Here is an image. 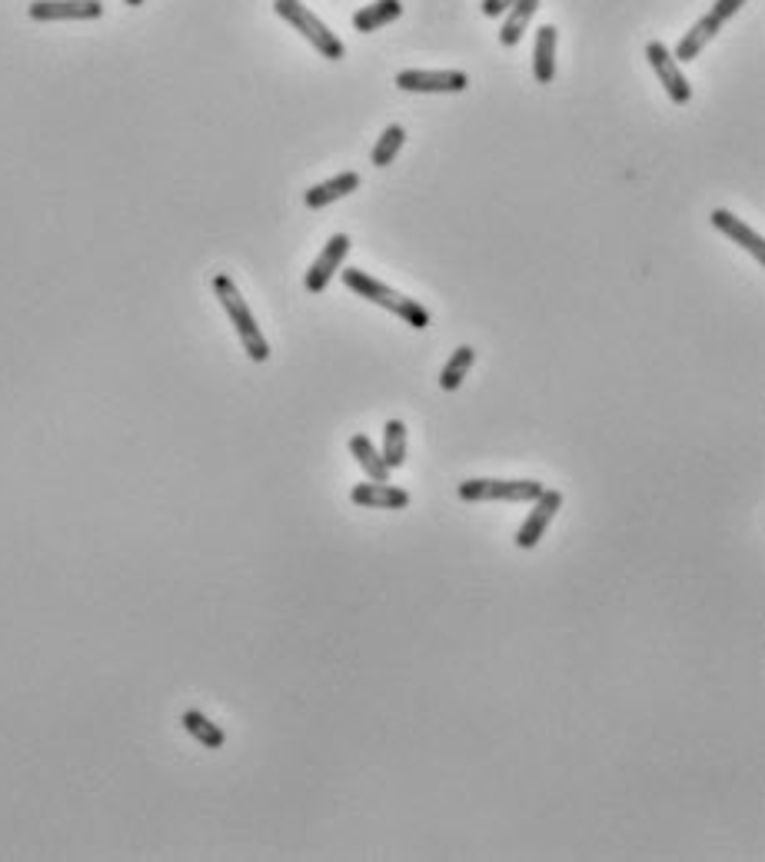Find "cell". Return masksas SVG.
<instances>
[{
	"mask_svg": "<svg viewBox=\"0 0 765 862\" xmlns=\"http://www.w3.org/2000/svg\"><path fill=\"white\" fill-rule=\"evenodd\" d=\"M343 283L356 293V297H363V300L376 303V307L396 313V317H400L406 327L426 330V327L433 323L430 310H426L423 303H416V297H406V293L393 290L390 283L376 280V277H370V273H363V270H343Z\"/></svg>",
	"mask_w": 765,
	"mask_h": 862,
	"instance_id": "1",
	"label": "cell"
},
{
	"mask_svg": "<svg viewBox=\"0 0 765 862\" xmlns=\"http://www.w3.org/2000/svg\"><path fill=\"white\" fill-rule=\"evenodd\" d=\"M213 293H217L220 307L227 310V317L233 323V330H237V337L243 343V350H247V357L253 363H267L270 360V343L260 333V323H257V317H253V310L247 307V300L240 297L237 283H233L227 273H217V277H213Z\"/></svg>",
	"mask_w": 765,
	"mask_h": 862,
	"instance_id": "2",
	"label": "cell"
},
{
	"mask_svg": "<svg viewBox=\"0 0 765 862\" xmlns=\"http://www.w3.org/2000/svg\"><path fill=\"white\" fill-rule=\"evenodd\" d=\"M273 10H277V17L287 20L290 27H297L300 34L310 40L316 50H320V57H326V60H343L346 57L343 40L336 37L320 17L310 14V7H303L300 0H273Z\"/></svg>",
	"mask_w": 765,
	"mask_h": 862,
	"instance_id": "3",
	"label": "cell"
},
{
	"mask_svg": "<svg viewBox=\"0 0 765 862\" xmlns=\"http://www.w3.org/2000/svg\"><path fill=\"white\" fill-rule=\"evenodd\" d=\"M543 490L539 480H466L456 493L463 503H533Z\"/></svg>",
	"mask_w": 765,
	"mask_h": 862,
	"instance_id": "4",
	"label": "cell"
},
{
	"mask_svg": "<svg viewBox=\"0 0 765 862\" xmlns=\"http://www.w3.org/2000/svg\"><path fill=\"white\" fill-rule=\"evenodd\" d=\"M396 87L406 94H463L469 74L463 70H400Z\"/></svg>",
	"mask_w": 765,
	"mask_h": 862,
	"instance_id": "5",
	"label": "cell"
},
{
	"mask_svg": "<svg viewBox=\"0 0 765 862\" xmlns=\"http://www.w3.org/2000/svg\"><path fill=\"white\" fill-rule=\"evenodd\" d=\"M646 57H649V64H652V70H656V77H659V84L666 87V94H669V100L676 107H686L689 100H692V87H689V80L682 77V67L676 64V57H672V50L662 44V40H649L646 44Z\"/></svg>",
	"mask_w": 765,
	"mask_h": 862,
	"instance_id": "6",
	"label": "cell"
},
{
	"mask_svg": "<svg viewBox=\"0 0 765 862\" xmlns=\"http://www.w3.org/2000/svg\"><path fill=\"white\" fill-rule=\"evenodd\" d=\"M559 510H563V493H559V490H543L533 500V513H529L526 523L519 526V533H516L513 543L519 546V550H536L539 540L546 536L549 523L556 520Z\"/></svg>",
	"mask_w": 765,
	"mask_h": 862,
	"instance_id": "7",
	"label": "cell"
},
{
	"mask_svg": "<svg viewBox=\"0 0 765 862\" xmlns=\"http://www.w3.org/2000/svg\"><path fill=\"white\" fill-rule=\"evenodd\" d=\"M346 253H350V237H346V233H333V237L326 240L323 253L310 263V270H306L303 287L310 293H323L326 287H330V280L336 277V270L343 267Z\"/></svg>",
	"mask_w": 765,
	"mask_h": 862,
	"instance_id": "8",
	"label": "cell"
},
{
	"mask_svg": "<svg viewBox=\"0 0 765 862\" xmlns=\"http://www.w3.org/2000/svg\"><path fill=\"white\" fill-rule=\"evenodd\" d=\"M104 14L100 0H34L27 7L30 20L50 24V20H97Z\"/></svg>",
	"mask_w": 765,
	"mask_h": 862,
	"instance_id": "9",
	"label": "cell"
},
{
	"mask_svg": "<svg viewBox=\"0 0 765 862\" xmlns=\"http://www.w3.org/2000/svg\"><path fill=\"white\" fill-rule=\"evenodd\" d=\"M350 500L363 510H406L413 496L390 483H356L350 490Z\"/></svg>",
	"mask_w": 765,
	"mask_h": 862,
	"instance_id": "10",
	"label": "cell"
},
{
	"mask_svg": "<svg viewBox=\"0 0 765 862\" xmlns=\"http://www.w3.org/2000/svg\"><path fill=\"white\" fill-rule=\"evenodd\" d=\"M709 220H712V227H716L719 233H726L732 243H739L742 250H749L759 263H765V240H762V233L752 230L746 220H739L736 214H729V210H722V207L712 210Z\"/></svg>",
	"mask_w": 765,
	"mask_h": 862,
	"instance_id": "11",
	"label": "cell"
},
{
	"mask_svg": "<svg viewBox=\"0 0 765 862\" xmlns=\"http://www.w3.org/2000/svg\"><path fill=\"white\" fill-rule=\"evenodd\" d=\"M353 190H360V174L346 170V174H336V177H330V180H323V184H316V187L306 190L303 204L310 207V210H323V207H330L333 200L350 197Z\"/></svg>",
	"mask_w": 765,
	"mask_h": 862,
	"instance_id": "12",
	"label": "cell"
},
{
	"mask_svg": "<svg viewBox=\"0 0 765 862\" xmlns=\"http://www.w3.org/2000/svg\"><path fill=\"white\" fill-rule=\"evenodd\" d=\"M556 40H559V30L553 24L539 27L536 47H533V77H536V84H553V80H556Z\"/></svg>",
	"mask_w": 765,
	"mask_h": 862,
	"instance_id": "13",
	"label": "cell"
},
{
	"mask_svg": "<svg viewBox=\"0 0 765 862\" xmlns=\"http://www.w3.org/2000/svg\"><path fill=\"white\" fill-rule=\"evenodd\" d=\"M350 453H353V460L363 466V473L370 476L373 483H390V466H386V460H383V453L376 450L373 446V440L366 433H353L350 436Z\"/></svg>",
	"mask_w": 765,
	"mask_h": 862,
	"instance_id": "14",
	"label": "cell"
},
{
	"mask_svg": "<svg viewBox=\"0 0 765 862\" xmlns=\"http://www.w3.org/2000/svg\"><path fill=\"white\" fill-rule=\"evenodd\" d=\"M539 7H543V0H516V4L506 10L503 30H499V44H503V47H516L519 40H523L529 20L536 17Z\"/></svg>",
	"mask_w": 765,
	"mask_h": 862,
	"instance_id": "15",
	"label": "cell"
},
{
	"mask_svg": "<svg viewBox=\"0 0 765 862\" xmlns=\"http://www.w3.org/2000/svg\"><path fill=\"white\" fill-rule=\"evenodd\" d=\"M719 27H722V24H719V20L712 17V14H706L702 20H696V27H692L689 34L679 40L676 54H672V57H676V64H689V60H696V57L702 54V47H706L709 40L719 34Z\"/></svg>",
	"mask_w": 765,
	"mask_h": 862,
	"instance_id": "16",
	"label": "cell"
},
{
	"mask_svg": "<svg viewBox=\"0 0 765 862\" xmlns=\"http://www.w3.org/2000/svg\"><path fill=\"white\" fill-rule=\"evenodd\" d=\"M400 14H403L400 0H373V4H366L363 10H356L353 14V27L360 30V34H373V30L386 27Z\"/></svg>",
	"mask_w": 765,
	"mask_h": 862,
	"instance_id": "17",
	"label": "cell"
},
{
	"mask_svg": "<svg viewBox=\"0 0 765 862\" xmlns=\"http://www.w3.org/2000/svg\"><path fill=\"white\" fill-rule=\"evenodd\" d=\"M383 460L390 470L406 466V453H410V430L403 420H386L383 423Z\"/></svg>",
	"mask_w": 765,
	"mask_h": 862,
	"instance_id": "18",
	"label": "cell"
},
{
	"mask_svg": "<svg viewBox=\"0 0 765 862\" xmlns=\"http://www.w3.org/2000/svg\"><path fill=\"white\" fill-rule=\"evenodd\" d=\"M180 723L203 749H223V746H227V733H223L217 723H210L203 713H197V709H187V713L180 716Z\"/></svg>",
	"mask_w": 765,
	"mask_h": 862,
	"instance_id": "19",
	"label": "cell"
},
{
	"mask_svg": "<svg viewBox=\"0 0 765 862\" xmlns=\"http://www.w3.org/2000/svg\"><path fill=\"white\" fill-rule=\"evenodd\" d=\"M473 363H476V350L469 347V343H463V347H456V350H453V357L446 360V367H443V373H440V390L456 393V390L466 383L469 370H473Z\"/></svg>",
	"mask_w": 765,
	"mask_h": 862,
	"instance_id": "20",
	"label": "cell"
},
{
	"mask_svg": "<svg viewBox=\"0 0 765 862\" xmlns=\"http://www.w3.org/2000/svg\"><path fill=\"white\" fill-rule=\"evenodd\" d=\"M403 144H406V127L403 124H390L380 134V140H376V147L370 154V164L373 167H390L396 160V154L403 150Z\"/></svg>",
	"mask_w": 765,
	"mask_h": 862,
	"instance_id": "21",
	"label": "cell"
},
{
	"mask_svg": "<svg viewBox=\"0 0 765 862\" xmlns=\"http://www.w3.org/2000/svg\"><path fill=\"white\" fill-rule=\"evenodd\" d=\"M742 7H746V0H716V7H712V17H716L719 24H726V20L736 17Z\"/></svg>",
	"mask_w": 765,
	"mask_h": 862,
	"instance_id": "22",
	"label": "cell"
},
{
	"mask_svg": "<svg viewBox=\"0 0 765 862\" xmlns=\"http://www.w3.org/2000/svg\"><path fill=\"white\" fill-rule=\"evenodd\" d=\"M513 4H516V0H483V14L486 17H499V14H506Z\"/></svg>",
	"mask_w": 765,
	"mask_h": 862,
	"instance_id": "23",
	"label": "cell"
},
{
	"mask_svg": "<svg viewBox=\"0 0 765 862\" xmlns=\"http://www.w3.org/2000/svg\"><path fill=\"white\" fill-rule=\"evenodd\" d=\"M124 4H127V7H140L144 0H124Z\"/></svg>",
	"mask_w": 765,
	"mask_h": 862,
	"instance_id": "24",
	"label": "cell"
}]
</instances>
